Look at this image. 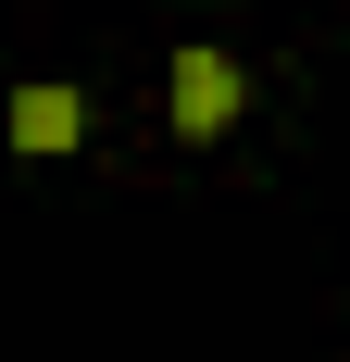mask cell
<instances>
[{"label":"cell","mask_w":350,"mask_h":362,"mask_svg":"<svg viewBox=\"0 0 350 362\" xmlns=\"http://www.w3.org/2000/svg\"><path fill=\"white\" fill-rule=\"evenodd\" d=\"M238 125V63L225 50H175V138H225Z\"/></svg>","instance_id":"1"},{"label":"cell","mask_w":350,"mask_h":362,"mask_svg":"<svg viewBox=\"0 0 350 362\" xmlns=\"http://www.w3.org/2000/svg\"><path fill=\"white\" fill-rule=\"evenodd\" d=\"M75 138H88V100H75V88H50V75L13 88V150H26V163H63Z\"/></svg>","instance_id":"2"}]
</instances>
